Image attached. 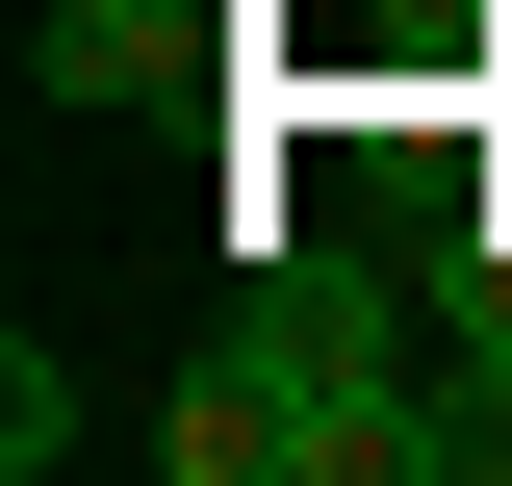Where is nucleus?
Returning <instances> with one entry per match:
<instances>
[{"label": "nucleus", "mask_w": 512, "mask_h": 486, "mask_svg": "<svg viewBox=\"0 0 512 486\" xmlns=\"http://www.w3.org/2000/svg\"><path fill=\"white\" fill-rule=\"evenodd\" d=\"M0 461H26V486L77 461V359H52V333H0Z\"/></svg>", "instance_id": "obj_2"}, {"label": "nucleus", "mask_w": 512, "mask_h": 486, "mask_svg": "<svg viewBox=\"0 0 512 486\" xmlns=\"http://www.w3.org/2000/svg\"><path fill=\"white\" fill-rule=\"evenodd\" d=\"M282 0H26V103L52 128H154V103H231Z\"/></svg>", "instance_id": "obj_1"}]
</instances>
